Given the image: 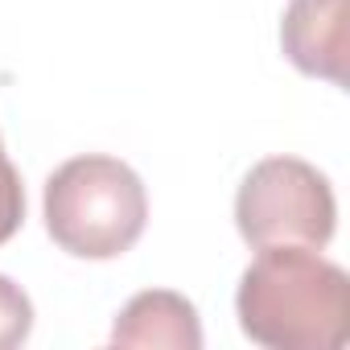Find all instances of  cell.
I'll use <instances>...</instances> for the list:
<instances>
[{
    "instance_id": "1",
    "label": "cell",
    "mask_w": 350,
    "mask_h": 350,
    "mask_svg": "<svg viewBox=\"0 0 350 350\" xmlns=\"http://www.w3.org/2000/svg\"><path fill=\"white\" fill-rule=\"evenodd\" d=\"M239 329L268 350H338L350 334V280L317 247L272 243L239 276Z\"/></svg>"
},
{
    "instance_id": "2",
    "label": "cell",
    "mask_w": 350,
    "mask_h": 350,
    "mask_svg": "<svg viewBox=\"0 0 350 350\" xmlns=\"http://www.w3.org/2000/svg\"><path fill=\"white\" fill-rule=\"evenodd\" d=\"M46 231L79 260H116L136 247L148 223V194L132 165L87 152L62 161L46 178Z\"/></svg>"
},
{
    "instance_id": "3",
    "label": "cell",
    "mask_w": 350,
    "mask_h": 350,
    "mask_svg": "<svg viewBox=\"0 0 350 350\" xmlns=\"http://www.w3.org/2000/svg\"><path fill=\"white\" fill-rule=\"evenodd\" d=\"M235 227L252 247H325L338 227L334 186L301 157H264L235 194Z\"/></svg>"
},
{
    "instance_id": "4",
    "label": "cell",
    "mask_w": 350,
    "mask_h": 350,
    "mask_svg": "<svg viewBox=\"0 0 350 350\" xmlns=\"http://www.w3.org/2000/svg\"><path fill=\"white\" fill-rule=\"evenodd\" d=\"M350 0H288L280 17V50L284 58L334 87H346V54H350Z\"/></svg>"
},
{
    "instance_id": "5",
    "label": "cell",
    "mask_w": 350,
    "mask_h": 350,
    "mask_svg": "<svg viewBox=\"0 0 350 350\" xmlns=\"http://www.w3.org/2000/svg\"><path fill=\"white\" fill-rule=\"evenodd\" d=\"M116 346H169V350H198L202 321L198 309L173 288H144L136 293L111 325Z\"/></svg>"
},
{
    "instance_id": "6",
    "label": "cell",
    "mask_w": 350,
    "mask_h": 350,
    "mask_svg": "<svg viewBox=\"0 0 350 350\" xmlns=\"http://www.w3.org/2000/svg\"><path fill=\"white\" fill-rule=\"evenodd\" d=\"M33 329V301L25 297L21 284L0 276V350H13L29 338Z\"/></svg>"
},
{
    "instance_id": "7",
    "label": "cell",
    "mask_w": 350,
    "mask_h": 350,
    "mask_svg": "<svg viewBox=\"0 0 350 350\" xmlns=\"http://www.w3.org/2000/svg\"><path fill=\"white\" fill-rule=\"evenodd\" d=\"M25 223V186L21 173L5 152V140H0V247H5Z\"/></svg>"
}]
</instances>
